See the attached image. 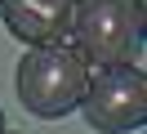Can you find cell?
Wrapping results in <instances>:
<instances>
[{"instance_id":"obj_3","label":"cell","mask_w":147,"mask_h":134,"mask_svg":"<svg viewBox=\"0 0 147 134\" xmlns=\"http://www.w3.org/2000/svg\"><path fill=\"white\" fill-rule=\"evenodd\" d=\"M85 125L98 134H129L147 121V76L138 63H107L94 67L85 94L76 103Z\"/></svg>"},{"instance_id":"obj_5","label":"cell","mask_w":147,"mask_h":134,"mask_svg":"<svg viewBox=\"0 0 147 134\" xmlns=\"http://www.w3.org/2000/svg\"><path fill=\"white\" fill-rule=\"evenodd\" d=\"M0 130H5V112H0Z\"/></svg>"},{"instance_id":"obj_6","label":"cell","mask_w":147,"mask_h":134,"mask_svg":"<svg viewBox=\"0 0 147 134\" xmlns=\"http://www.w3.org/2000/svg\"><path fill=\"white\" fill-rule=\"evenodd\" d=\"M0 134H9V130H0Z\"/></svg>"},{"instance_id":"obj_1","label":"cell","mask_w":147,"mask_h":134,"mask_svg":"<svg viewBox=\"0 0 147 134\" xmlns=\"http://www.w3.org/2000/svg\"><path fill=\"white\" fill-rule=\"evenodd\" d=\"M89 80V63L71 49V45H31L18 58L13 71V89H18L22 112L40 116V121H58V116L76 112Z\"/></svg>"},{"instance_id":"obj_2","label":"cell","mask_w":147,"mask_h":134,"mask_svg":"<svg viewBox=\"0 0 147 134\" xmlns=\"http://www.w3.org/2000/svg\"><path fill=\"white\" fill-rule=\"evenodd\" d=\"M67 40L89 67L134 63L143 49V0H76Z\"/></svg>"},{"instance_id":"obj_4","label":"cell","mask_w":147,"mask_h":134,"mask_svg":"<svg viewBox=\"0 0 147 134\" xmlns=\"http://www.w3.org/2000/svg\"><path fill=\"white\" fill-rule=\"evenodd\" d=\"M76 0H0V18L27 45H58L71 31Z\"/></svg>"}]
</instances>
